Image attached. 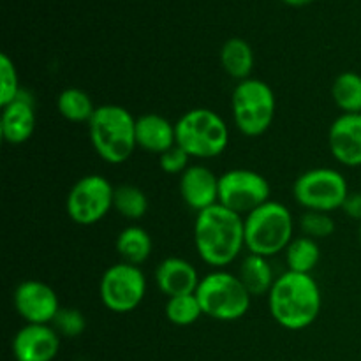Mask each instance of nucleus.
<instances>
[{
    "mask_svg": "<svg viewBox=\"0 0 361 361\" xmlns=\"http://www.w3.org/2000/svg\"><path fill=\"white\" fill-rule=\"evenodd\" d=\"M222 69L235 80H249L254 69V51L247 41L233 37L221 49Z\"/></svg>",
    "mask_w": 361,
    "mask_h": 361,
    "instance_id": "aec40b11",
    "label": "nucleus"
},
{
    "mask_svg": "<svg viewBox=\"0 0 361 361\" xmlns=\"http://www.w3.org/2000/svg\"><path fill=\"white\" fill-rule=\"evenodd\" d=\"M189 154L178 145H175L168 152L159 155V164H161L162 171L168 173V175H182L189 168Z\"/></svg>",
    "mask_w": 361,
    "mask_h": 361,
    "instance_id": "c756f323",
    "label": "nucleus"
},
{
    "mask_svg": "<svg viewBox=\"0 0 361 361\" xmlns=\"http://www.w3.org/2000/svg\"><path fill=\"white\" fill-rule=\"evenodd\" d=\"M201 279L192 263L182 257H168L161 261L155 270V284L168 298L194 295Z\"/></svg>",
    "mask_w": 361,
    "mask_h": 361,
    "instance_id": "f3484780",
    "label": "nucleus"
},
{
    "mask_svg": "<svg viewBox=\"0 0 361 361\" xmlns=\"http://www.w3.org/2000/svg\"><path fill=\"white\" fill-rule=\"evenodd\" d=\"M331 97L342 113H361V76L345 71L338 74L331 87Z\"/></svg>",
    "mask_w": 361,
    "mask_h": 361,
    "instance_id": "b1692460",
    "label": "nucleus"
},
{
    "mask_svg": "<svg viewBox=\"0 0 361 361\" xmlns=\"http://www.w3.org/2000/svg\"><path fill=\"white\" fill-rule=\"evenodd\" d=\"M0 81H2V90H0V104L7 106L20 95V78H18L16 66L13 60L2 53L0 55Z\"/></svg>",
    "mask_w": 361,
    "mask_h": 361,
    "instance_id": "cd10ccee",
    "label": "nucleus"
},
{
    "mask_svg": "<svg viewBox=\"0 0 361 361\" xmlns=\"http://www.w3.org/2000/svg\"><path fill=\"white\" fill-rule=\"evenodd\" d=\"M60 351V335L51 324H25L13 338L16 361H53Z\"/></svg>",
    "mask_w": 361,
    "mask_h": 361,
    "instance_id": "ddd939ff",
    "label": "nucleus"
},
{
    "mask_svg": "<svg viewBox=\"0 0 361 361\" xmlns=\"http://www.w3.org/2000/svg\"><path fill=\"white\" fill-rule=\"evenodd\" d=\"M56 108L63 118L74 123H88L94 116L95 109H97L87 92L74 87L60 92L59 97H56Z\"/></svg>",
    "mask_w": 361,
    "mask_h": 361,
    "instance_id": "4be33fe9",
    "label": "nucleus"
},
{
    "mask_svg": "<svg viewBox=\"0 0 361 361\" xmlns=\"http://www.w3.org/2000/svg\"><path fill=\"white\" fill-rule=\"evenodd\" d=\"M196 296L203 316L226 323L245 316L252 300L238 275L224 270H215L201 279Z\"/></svg>",
    "mask_w": 361,
    "mask_h": 361,
    "instance_id": "423d86ee",
    "label": "nucleus"
},
{
    "mask_svg": "<svg viewBox=\"0 0 361 361\" xmlns=\"http://www.w3.org/2000/svg\"><path fill=\"white\" fill-rule=\"evenodd\" d=\"M113 194L115 187L102 175L83 176L67 194V215L80 226L97 224L113 208Z\"/></svg>",
    "mask_w": 361,
    "mask_h": 361,
    "instance_id": "9d476101",
    "label": "nucleus"
},
{
    "mask_svg": "<svg viewBox=\"0 0 361 361\" xmlns=\"http://www.w3.org/2000/svg\"><path fill=\"white\" fill-rule=\"evenodd\" d=\"M136 143L150 154L162 155L176 145L175 123L157 113H147L136 118Z\"/></svg>",
    "mask_w": 361,
    "mask_h": 361,
    "instance_id": "a211bd4d",
    "label": "nucleus"
},
{
    "mask_svg": "<svg viewBox=\"0 0 361 361\" xmlns=\"http://www.w3.org/2000/svg\"><path fill=\"white\" fill-rule=\"evenodd\" d=\"M113 208L122 217L129 219V221H137V219H141L147 214L148 197L140 187L130 185V183H122V185L115 187Z\"/></svg>",
    "mask_w": 361,
    "mask_h": 361,
    "instance_id": "393cba45",
    "label": "nucleus"
},
{
    "mask_svg": "<svg viewBox=\"0 0 361 361\" xmlns=\"http://www.w3.org/2000/svg\"><path fill=\"white\" fill-rule=\"evenodd\" d=\"M176 145L189 157L212 159L228 148L229 129L221 115L208 108H196L175 123Z\"/></svg>",
    "mask_w": 361,
    "mask_h": 361,
    "instance_id": "39448f33",
    "label": "nucleus"
},
{
    "mask_svg": "<svg viewBox=\"0 0 361 361\" xmlns=\"http://www.w3.org/2000/svg\"><path fill=\"white\" fill-rule=\"evenodd\" d=\"M94 150L109 164H122L137 148L136 118L123 106L102 104L88 122Z\"/></svg>",
    "mask_w": 361,
    "mask_h": 361,
    "instance_id": "7ed1b4c3",
    "label": "nucleus"
},
{
    "mask_svg": "<svg viewBox=\"0 0 361 361\" xmlns=\"http://www.w3.org/2000/svg\"><path fill=\"white\" fill-rule=\"evenodd\" d=\"M51 326L62 337L76 338L87 328V319H85V316L78 309H60Z\"/></svg>",
    "mask_w": 361,
    "mask_h": 361,
    "instance_id": "c85d7f7f",
    "label": "nucleus"
},
{
    "mask_svg": "<svg viewBox=\"0 0 361 361\" xmlns=\"http://www.w3.org/2000/svg\"><path fill=\"white\" fill-rule=\"evenodd\" d=\"M240 281L250 296H264L274 288L275 277L268 257L249 254L240 264Z\"/></svg>",
    "mask_w": 361,
    "mask_h": 361,
    "instance_id": "6ab92c4d",
    "label": "nucleus"
},
{
    "mask_svg": "<svg viewBox=\"0 0 361 361\" xmlns=\"http://www.w3.org/2000/svg\"><path fill=\"white\" fill-rule=\"evenodd\" d=\"M286 4H289V6H295V7H302V6H307V4L314 2V0H284Z\"/></svg>",
    "mask_w": 361,
    "mask_h": 361,
    "instance_id": "2f4dec72",
    "label": "nucleus"
},
{
    "mask_svg": "<svg viewBox=\"0 0 361 361\" xmlns=\"http://www.w3.org/2000/svg\"><path fill=\"white\" fill-rule=\"evenodd\" d=\"M293 196L300 207L307 212H330L338 210L349 196V187L344 175L331 168H314L296 178L293 185Z\"/></svg>",
    "mask_w": 361,
    "mask_h": 361,
    "instance_id": "6e6552de",
    "label": "nucleus"
},
{
    "mask_svg": "<svg viewBox=\"0 0 361 361\" xmlns=\"http://www.w3.org/2000/svg\"><path fill=\"white\" fill-rule=\"evenodd\" d=\"M342 210L348 217L361 222V192H349L344 204H342Z\"/></svg>",
    "mask_w": 361,
    "mask_h": 361,
    "instance_id": "7c9ffc66",
    "label": "nucleus"
},
{
    "mask_svg": "<svg viewBox=\"0 0 361 361\" xmlns=\"http://www.w3.org/2000/svg\"><path fill=\"white\" fill-rule=\"evenodd\" d=\"M328 145L335 161L349 168L361 166V113H342L331 123Z\"/></svg>",
    "mask_w": 361,
    "mask_h": 361,
    "instance_id": "4468645a",
    "label": "nucleus"
},
{
    "mask_svg": "<svg viewBox=\"0 0 361 361\" xmlns=\"http://www.w3.org/2000/svg\"><path fill=\"white\" fill-rule=\"evenodd\" d=\"M147 295V279L140 267L118 263L109 267L99 282L102 305L115 314L136 310Z\"/></svg>",
    "mask_w": 361,
    "mask_h": 361,
    "instance_id": "1a4fd4ad",
    "label": "nucleus"
},
{
    "mask_svg": "<svg viewBox=\"0 0 361 361\" xmlns=\"http://www.w3.org/2000/svg\"><path fill=\"white\" fill-rule=\"evenodd\" d=\"M284 252L288 270L296 271V274L310 275V271L317 267L321 257V250L316 240L305 235L300 236V238H293Z\"/></svg>",
    "mask_w": 361,
    "mask_h": 361,
    "instance_id": "5701e85b",
    "label": "nucleus"
},
{
    "mask_svg": "<svg viewBox=\"0 0 361 361\" xmlns=\"http://www.w3.org/2000/svg\"><path fill=\"white\" fill-rule=\"evenodd\" d=\"M194 243L204 263L215 268L228 267L245 247V221L229 208L214 204L197 214Z\"/></svg>",
    "mask_w": 361,
    "mask_h": 361,
    "instance_id": "f257e3e1",
    "label": "nucleus"
},
{
    "mask_svg": "<svg viewBox=\"0 0 361 361\" xmlns=\"http://www.w3.org/2000/svg\"><path fill=\"white\" fill-rule=\"evenodd\" d=\"M164 312L169 323L175 324V326H190L203 316L196 293L168 298Z\"/></svg>",
    "mask_w": 361,
    "mask_h": 361,
    "instance_id": "a878e982",
    "label": "nucleus"
},
{
    "mask_svg": "<svg viewBox=\"0 0 361 361\" xmlns=\"http://www.w3.org/2000/svg\"><path fill=\"white\" fill-rule=\"evenodd\" d=\"M180 196L197 214L219 203V176L207 166H189L180 175Z\"/></svg>",
    "mask_w": 361,
    "mask_h": 361,
    "instance_id": "2eb2a0df",
    "label": "nucleus"
},
{
    "mask_svg": "<svg viewBox=\"0 0 361 361\" xmlns=\"http://www.w3.org/2000/svg\"><path fill=\"white\" fill-rule=\"evenodd\" d=\"M270 201V183L252 169H229L219 176V204L238 215H249Z\"/></svg>",
    "mask_w": 361,
    "mask_h": 361,
    "instance_id": "9b49d317",
    "label": "nucleus"
},
{
    "mask_svg": "<svg viewBox=\"0 0 361 361\" xmlns=\"http://www.w3.org/2000/svg\"><path fill=\"white\" fill-rule=\"evenodd\" d=\"M152 249H154L152 236L140 226H129L116 238V250L120 257L123 263L134 264V267L143 264L150 257Z\"/></svg>",
    "mask_w": 361,
    "mask_h": 361,
    "instance_id": "412c9836",
    "label": "nucleus"
},
{
    "mask_svg": "<svg viewBox=\"0 0 361 361\" xmlns=\"http://www.w3.org/2000/svg\"><path fill=\"white\" fill-rule=\"evenodd\" d=\"M35 130L34 99L25 90L20 92L11 104L2 106L0 115V133L6 143L23 145Z\"/></svg>",
    "mask_w": 361,
    "mask_h": 361,
    "instance_id": "dca6fc26",
    "label": "nucleus"
},
{
    "mask_svg": "<svg viewBox=\"0 0 361 361\" xmlns=\"http://www.w3.org/2000/svg\"><path fill=\"white\" fill-rule=\"evenodd\" d=\"M275 108V94L264 81L249 78L238 81L233 90V120L243 136L256 137L267 133L274 122Z\"/></svg>",
    "mask_w": 361,
    "mask_h": 361,
    "instance_id": "0eeeda50",
    "label": "nucleus"
},
{
    "mask_svg": "<svg viewBox=\"0 0 361 361\" xmlns=\"http://www.w3.org/2000/svg\"><path fill=\"white\" fill-rule=\"evenodd\" d=\"M321 289L312 275L286 271L268 293L270 314L279 326L300 331L314 324L321 312Z\"/></svg>",
    "mask_w": 361,
    "mask_h": 361,
    "instance_id": "f03ea898",
    "label": "nucleus"
},
{
    "mask_svg": "<svg viewBox=\"0 0 361 361\" xmlns=\"http://www.w3.org/2000/svg\"><path fill=\"white\" fill-rule=\"evenodd\" d=\"M358 235H360V242H361V222H360V233H358Z\"/></svg>",
    "mask_w": 361,
    "mask_h": 361,
    "instance_id": "473e14b6",
    "label": "nucleus"
},
{
    "mask_svg": "<svg viewBox=\"0 0 361 361\" xmlns=\"http://www.w3.org/2000/svg\"><path fill=\"white\" fill-rule=\"evenodd\" d=\"M14 309L28 324H51L60 310L53 288L41 281H23L14 289Z\"/></svg>",
    "mask_w": 361,
    "mask_h": 361,
    "instance_id": "f8f14e48",
    "label": "nucleus"
},
{
    "mask_svg": "<svg viewBox=\"0 0 361 361\" xmlns=\"http://www.w3.org/2000/svg\"><path fill=\"white\" fill-rule=\"evenodd\" d=\"M245 249L263 257L277 256L293 240L295 222L286 204L267 201L245 215Z\"/></svg>",
    "mask_w": 361,
    "mask_h": 361,
    "instance_id": "20e7f679",
    "label": "nucleus"
},
{
    "mask_svg": "<svg viewBox=\"0 0 361 361\" xmlns=\"http://www.w3.org/2000/svg\"><path fill=\"white\" fill-rule=\"evenodd\" d=\"M300 228H302L303 235L305 236H309V238H314V240H319V238H328V236L334 235L335 222L334 219L330 217V214L309 210L302 215Z\"/></svg>",
    "mask_w": 361,
    "mask_h": 361,
    "instance_id": "bb28decb",
    "label": "nucleus"
}]
</instances>
